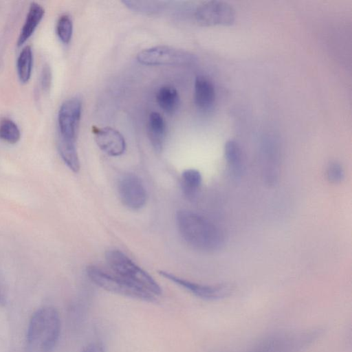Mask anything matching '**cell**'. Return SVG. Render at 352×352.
Returning <instances> with one entry per match:
<instances>
[{"label":"cell","mask_w":352,"mask_h":352,"mask_svg":"<svg viewBox=\"0 0 352 352\" xmlns=\"http://www.w3.org/2000/svg\"><path fill=\"white\" fill-rule=\"evenodd\" d=\"M176 223L180 236L193 248L213 252L224 244L221 230L206 217L187 210L176 214Z\"/></svg>","instance_id":"obj_1"},{"label":"cell","mask_w":352,"mask_h":352,"mask_svg":"<svg viewBox=\"0 0 352 352\" xmlns=\"http://www.w3.org/2000/svg\"><path fill=\"white\" fill-rule=\"evenodd\" d=\"M60 333L57 310L50 306L37 309L32 316L26 334V352H52Z\"/></svg>","instance_id":"obj_2"},{"label":"cell","mask_w":352,"mask_h":352,"mask_svg":"<svg viewBox=\"0 0 352 352\" xmlns=\"http://www.w3.org/2000/svg\"><path fill=\"white\" fill-rule=\"evenodd\" d=\"M105 258L113 272L124 280L155 297L161 295L162 289L159 284L123 252L109 250Z\"/></svg>","instance_id":"obj_3"},{"label":"cell","mask_w":352,"mask_h":352,"mask_svg":"<svg viewBox=\"0 0 352 352\" xmlns=\"http://www.w3.org/2000/svg\"><path fill=\"white\" fill-rule=\"evenodd\" d=\"M318 335V331L276 332L260 340L248 352H300Z\"/></svg>","instance_id":"obj_4"},{"label":"cell","mask_w":352,"mask_h":352,"mask_svg":"<svg viewBox=\"0 0 352 352\" xmlns=\"http://www.w3.org/2000/svg\"><path fill=\"white\" fill-rule=\"evenodd\" d=\"M87 274L94 283L106 291L146 302L156 300L155 296L135 287L114 272L90 265L87 268Z\"/></svg>","instance_id":"obj_5"},{"label":"cell","mask_w":352,"mask_h":352,"mask_svg":"<svg viewBox=\"0 0 352 352\" xmlns=\"http://www.w3.org/2000/svg\"><path fill=\"white\" fill-rule=\"evenodd\" d=\"M139 63L147 65H189L195 63V54L174 47L159 45L145 49L137 55Z\"/></svg>","instance_id":"obj_6"},{"label":"cell","mask_w":352,"mask_h":352,"mask_svg":"<svg viewBox=\"0 0 352 352\" xmlns=\"http://www.w3.org/2000/svg\"><path fill=\"white\" fill-rule=\"evenodd\" d=\"M82 113V102L73 97L65 100L58 113V139L75 142Z\"/></svg>","instance_id":"obj_7"},{"label":"cell","mask_w":352,"mask_h":352,"mask_svg":"<svg viewBox=\"0 0 352 352\" xmlns=\"http://www.w3.org/2000/svg\"><path fill=\"white\" fill-rule=\"evenodd\" d=\"M195 19L204 26L231 25L235 19V12L228 3L210 1L200 5L195 11Z\"/></svg>","instance_id":"obj_8"},{"label":"cell","mask_w":352,"mask_h":352,"mask_svg":"<svg viewBox=\"0 0 352 352\" xmlns=\"http://www.w3.org/2000/svg\"><path fill=\"white\" fill-rule=\"evenodd\" d=\"M159 274L167 280L184 288L194 296L206 300H217L228 296L231 289L227 285H208L182 278L168 272L159 271Z\"/></svg>","instance_id":"obj_9"},{"label":"cell","mask_w":352,"mask_h":352,"mask_svg":"<svg viewBox=\"0 0 352 352\" xmlns=\"http://www.w3.org/2000/svg\"><path fill=\"white\" fill-rule=\"evenodd\" d=\"M118 193L122 204L129 209L139 210L146 204V189L142 180L134 174L127 173L120 179Z\"/></svg>","instance_id":"obj_10"},{"label":"cell","mask_w":352,"mask_h":352,"mask_svg":"<svg viewBox=\"0 0 352 352\" xmlns=\"http://www.w3.org/2000/svg\"><path fill=\"white\" fill-rule=\"evenodd\" d=\"M92 131L97 145L106 154L117 157L124 153L126 142L118 131L109 126H94Z\"/></svg>","instance_id":"obj_11"},{"label":"cell","mask_w":352,"mask_h":352,"mask_svg":"<svg viewBox=\"0 0 352 352\" xmlns=\"http://www.w3.org/2000/svg\"><path fill=\"white\" fill-rule=\"evenodd\" d=\"M215 91L212 82L206 76H197L195 80L194 102L201 111H208L213 106Z\"/></svg>","instance_id":"obj_12"},{"label":"cell","mask_w":352,"mask_h":352,"mask_svg":"<svg viewBox=\"0 0 352 352\" xmlns=\"http://www.w3.org/2000/svg\"><path fill=\"white\" fill-rule=\"evenodd\" d=\"M44 14L45 10L39 3L36 2L30 3L24 24L18 37L16 42L18 47L22 46L32 36Z\"/></svg>","instance_id":"obj_13"},{"label":"cell","mask_w":352,"mask_h":352,"mask_svg":"<svg viewBox=\"0 0 352 352\" xmlns=\"http://www.w3.org/2000/svg\"><path fill=\"white\" fill-rule=\"evenodd\" d=\"M147 133L153 148L160 152L166 135V126L164 118L157 112H152L148 120Z\"/></svg>","instance_id":"obj_14"},{"label":"cell","mask_w":352,"mask_h":352,"mask_svg":"<svg viewBox=\"0 0 352 352\" xmlns=\"http://www.w3.org/2000/svg\"><path fill=\"white\" fill-rule=\"evenodd\" d=\"M202 183L200 172L194 168L185 170L181 176V188L184 197L194 200L199 191Z\"/></svg>","instance_id":"obj_15"},{"label":"cell","mask_w":352,"mask_h":352,"mask_svg":"<svg viewBox=\"0 0 352 352\" xmlns=\"http://www.w3.org/2000/svg\"><path fill=\"white\" fill-rule=\"evenodd\" d=\"M224 155L230 173L234 177H239L243 173L242 153L234 140L227 141L224 146Z\"/></svg>","instance_id":"obj_16"},{"label":"cell","mask_w":352,"mask_h":352,"mask_svg":"<svg viewBox=\"0 0 352 352\" xmlns=\"http://www.w3.org/2000/svg\"><path fill=\"white\" fill-rule=\"evenodd\" d=\"M156 100L160 107L168 114L175 113L179 109L180 98L177 91L170 86H163L159 89Z\"/></svg>","instance_id":"obj_17"},{"label":"cell","mask_w":352,"mask_h":352,"mask_svg":"<svg viewBox=\"0 0 352 352\" xmlns=\"http://www.w3.org/2000/svg\"><path fill=\"white\" fill-rule=\"evenodd\" d=\"M33 67V53L31 46H25L19 53L16 60L18 78L21 83H27L30 80Z\"/></svg>","instance_id":"obj_18"},{"label":"cell","mask_w":352,"mask_h":352,"mask_svg":"<svg viewBox=\"0 0 352 352\" xmlns=\"http://www.w3.org/2000/svg\"><path fill=\"white\" fill-rule=\"evenodd\" d=\"M58 153L67 165L73 172L77 173L80 169V162L75 142L57 140Z\"/></svg>","instance_id":"obj_19"},{"label":"cell","mask_w":352,"mask_h":352,"mask_svg":"<svg viewBox=\"0 0 352 352\" xmlns=\"http://www.w3.org/2000/svg\"><path fill=\"white\" fill-rule=\"evenodd\" d=\"M123 3L134 12L144 14H153L162 12L166 7V1H123Z\"/></svg>","instance_id":"obj_20"},{"label":"cell","mask_w":352,"mask_h":352,"mask_svg":"<svg viewBox=\"0 0 352 352\" xmlns=\"http://www.w3.org/2000/svg\"><path fill=\"white\" fill-rule=\"evenodd\" d=\"M21 138L17 124L11 119L3 118L0 120V140L9 144H15Z\"/></svg>","instance_id":"obj_21"},{"label":"cell","mask_w":352,"mask_h":352,"mask_svg":"<svg viewBox=\"0 0 352 352\" xmlns=\"http://www.w3.org/2000/svg\"><path fill=\"white\" fill-rule=\"evenodd\" d=\"M56 32L63 43L68 44L70 42L73 33V23L68 14H63L58 18L56 25Z\"/></svg>","instance_id":"obj_22"},{"label":"cell","mask_w":352,"mask_h":352,"mask_svg":"<svg viewBox=\"0 0 352 352\" xmlns=\"http://www.w3.org/2000/svg\"><path fill=\"white\" fill-rule=\"evenodd\" d=\"M327 177L331 183L341 182L344 178V171L342 165L337 162L330 163L327 168Z\"/></svg>","instance_id":"obj_23"},{"label":"cell","mask_w":352,"mask_h":352,"mask_svg":"<svg viewBox=\"0 0 352 352\" xmlns=\"http://www.w3.org/2000/svg\"><path fill=\"white\" fill-rule=\"evenodd\" d=\"M52 81V74L50 67L45 65L40 75V85L43 92H48L50 89Z\"/></svg>","instance_id":"obj_24"},{"label":"cell","mask_w":352,"mask_h":352,"mask_svg":"<svg viewBox=\"0 0 352 352\" xmlns=\"http://www.w3.org/2000/svg\"><path fill=\"white\" fill-rule=\"evenodd\" d=\"M81 352H106V351L101 342H93L87 344Z\"/></svg>","instance_id":"obj_25"},{"label":"cell","mask_w":352,"mask_h":352,"mask_svg":"<svg viewBox=\"0 0 352 352\" xmlns=\"http://www.w3.org/2000/svg\"><path fill=\"white\" fill-rule=\"evenodd\" d=\"M1 301H2V300H1V297L0 296V302H1Z\"/></svg>","instance_id":"obj_26"}]
</instances>
